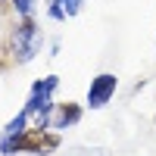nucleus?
<instances>
[{
	"mask_svg": "<svg viewBox=\"0 0 156 156\" xmlns=\"http://www.w3.org/2000/svg\"><path fill=\"white\" fill-rule=\"evenodd\" d=\"M3 3H12V0H3Z\"/></svg>",
	"mask_w": 156,
	"mask_h": 156,
	"instance_id": "9d476101",
	"label": "nucleus"
},
{
	"mask_svg": "<svg viewBox=\"0 0 156 156\" xmlns=\"http://www.w3.org/2000/svg\"><path fill=\"white\" fill-rule=\"evenodd\" d=\"M3 9H6V3H3V0H0V12H3Z\"/></svg>",
	"mask_w": 156,
	"mask_h": 156,
	"instance_id": "1a4fd4ad",
	"label": "nucleus"
},
{
	"mask_svg": "<svg viewBox=\"0 0 156 156\" xmlns=\"http://www.w3.org/2000/svg\"><path fill=\"white\" fill-rule=\"evenodd\" d=\"M37 50H41V28L34 19H22L9 34V53L19 66H25L37 56Z\"/></svg>",
	"mask_w": 156,
	"mask_h": 156,
	"instance_id": "7ed1b4c3",
	"label": "nucleus"
},
{
	"mask_svg": "<svg viewBox=\"0 0 156 156\" xmlns=\"http://www.w3.org/2000/svg\"><path fill=\"white\" fill-rule=\"evenodd\" d=\"M34 3H37V0H12V9H16V16H19V19H31Z\"/></svg>",
	"mask_w": 156,
	"mask_h": 156,
	"instance_id": "0eeeda50",
	"label": "nucleus"
},
{
	"mask_svg": "<svg viewBox=\"0 0 156 156\" xmlns=\"http://www.w3.org/2000/svg\"><path fill=\"white\" fill-rule=\"evenodd\" d=\"M115 87H119V78L112 72H100L97 78H90V87H87V106L90 109H103L106 103L115 97Z\"/></svg>",
	"mask_w": 156,
	"mask_h": 156,
	"instance_id": "20e7f679",
	"label": "nucleus"
},
{
	"mask_svg": "<svg viewBox=\"0 0 156 156\" xmlns=\"http://www.w3.org/2000/svg\"><path fill=\"white\" fill-rule=\"evenodd\" d=\"M81 122V106L78 103H56V109H53V115H50V128L53 131H66V128H72V125H78Z\"/></svg>",
	"mask_w": 156,
	"mask_h": 156,
	"instance_id": "39448f33",
	"label": "nucleus"
},
{
	"mask_svg": "<svg viewBox=\"0 0 156 156\" xmlns=\"http://www.w3.org/2000/svg\"><path fill=\"white\" fill-rule=\"evenodd\" d=\"M25 128H31V115L25 112V109H19L12 119L6 122V128H3V134H22Z\"/></svg>",
	"mask_w": 156,
	"mask_h": 156,
	"instance_id": "423d86ee",
	"label": "nucleus"
},
{
	"mask_svg": "<svg viewBox=\"0 0 156 156\" xmlns=\"http://www.w3.org/2000/svg\"><path fill=\"white\" fill-rule=\"evenodd\" d=\"M56 87H59V78H56V75L37 78V81L31 84L25 112L31 115V125H34V128H50V115H53V109H56V103H53V90H56Z\"/></svg>",
	"mask_w": 156,
	"mask_h": 156,
	"instance_id": "f03ea898",
	"label": "nucleus"
},
{
	"mask_svg": "<svg viewBox=\"0 0 156 156\" xmlns=\"http://www.w3.org/2000/svg\"><path fill=\"white\" fill-rule=\"evenodd\" d=\"M59 147V131L50 128H25L22 134H3L0 137V153L12 156V153H53Z\"/></svg>",
	"mask_w": 156,
	"mask_h": 156,
	"instance_id": "f257e3e1",
	"label": "nucleus"
},
{
	"mask_svg": "<svg viewBox=\"0 0 156 156\" xmlns=\"http://www.w3.org/2000/svg\"><path fill=\"white\" fill-rule=\"evenodd\" d=\"M56 3L62 6V12H66V19H72V16H78V12L84 9V0H56Z\"/></svg>",
	"mask_w": 156,
	"mask_h": 156,
	"instance_id": "6e6552de",
	"label": "nucleus"
}]
</instances>
